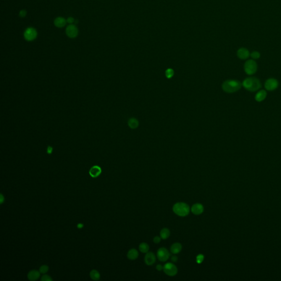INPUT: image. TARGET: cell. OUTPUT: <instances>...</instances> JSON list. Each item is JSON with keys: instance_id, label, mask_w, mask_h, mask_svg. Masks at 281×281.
<instances>
[{"instance_id": "6da1fadb", "label": "cell", "mask_w": 281, "mask_h": 281, "mask_svg": "<svg viewBox=\"0 0 281 281\" xmlns=\"http://www.w3.org/2000/svg\"><path fill=\"white\" fill-rule=\"evenodd\" d=\"M242 86L248 91L255 92L262 88V84L259 79L252 76L244 79L242 83Z\"/></svg>"}, {"instance_id": "7a4b0ae2", "label": "cell", "mask_w": 281, "mask_h": 281, "mask_svg": "<svg viewBox=\"0 0 281 281\" xmlns=\"http://www.w3.org/2000/svg\"><path fill=\"white\" fill-rule=\"evenodd\" d=\"M242 84L238 80H229L225 81L222 85L223 90L227 93H234L242 87Z\"/></svg>"}, {"instance_id": "3957f363", "label": "cell", "mask_w": 281, "mask_h": 281, "mask_svg": "<svg viewBox=\"0 0 281 281\" xmlns=\"http://www.w3.org/2000/svg\"><path fill=\"white\" fill-rule=\"evenodd\" d=\"M173 212L177 215L181 217L187 216L190 212V207L186 203L179 202L176 203L173 207Z\"/></svg>"}, {"instance_id": "277c9868", "label": "cell", "mask_w": 281, "mask_h": 281, "mask_svg": "<svg viewBox=\"0 0 281 281\" xmlns=\"http://www.w3.org/2000/svg\"><path fill=\"white\" fill-rule=\"evenodd\" d=\"M244 69L246 73L248 75H252L255 74L257 70V62L253 59L248 60L244 64Z\"/></svg>"}, {"instance_id": "5b68a950", "label": "cell", "mask_w": 281, "mask_h": 281, "mask_svg": "<svg viewBox=\"0 0 281 281\" xmlns=\"http://www.w3.org/2000/svg\"><path fill=\"white\" fill-rule=\"evenodd\" d=\"M163 270L164 272L169 276H174L178 273V268L173 263L168 262L164 267Z\"/></svg>"}, {"instance_id": "8992f818", "label": "cell", "mask_w": 281, "mask_h": 281, "mask_svg": "<svg viewBox=\"0 0 281 281\" xmlns=\"http://www.w3.org/2000/svg\"><path fill=\"white\" fill-rule=\"evenodd\" d=\"M279 83L277 80L274 78L267 79L265 83V88L269 91H272L278 88Z\"/></svg>"}, {"instance_id": "52a82bcc", "label": "cell", "mask_w": 281, "mask_h": 281, "mask_svg": "<svg viewBox=\"0 0 281 281\" xmlns=\"http://www.w3.org/2000/svg\"><path fill=\"white\" fill-rule=\"evenodd\" d=\"M37 35L36 30L33 28H29L25 31L24 36L25 39L28 41H32L34 40Z\"/></svg>"}, {"instance_id": "ba28073f", "label": "cell", "mask_w": 281, "mask_h": 281, "mask_svg": "<svg viewBox=\"0 0 281 281\" xmlns=\"http://www.w3.org/2000/svg\"><path fill=\"white\" fill-rule=\"evenodd\" d=\"M157 255L159 261L164 262L168 260L170 256V254L166 248H160L158 249Z\"/></svg>"}, {"instance_id": "9c48e42d", "label": "cell", "mask_w": 281, "mask_h": 281, "mask_svg": "<svg viewBox=\"0 0 281 281\" xmlns=\"http://www.w3.org/2000/svg\"><path fill=\"white\" fill-rule=\"evenodd\" d=\"M65 32L70 38H75L78 35V29L75 25L70 24L67 26Z\"/></svg>"}, {"instance_id": "30bf717a", "label": "cell", "mask_w": 281, "mask_h": 281, "mask_svg": "<svg viewBox=\"0 0 281 281\" xmlns=\"http://www.w3.org/2000/svg\"><path fill=\"white\" fill-rule=\"evenodd\" d=\"M237 54L238 57L243 60L248 59L250 56L249 50L246 48L239 49L237 51Z\"/></svg>"}, {"instance_id": "8fae6325", "label": "cell", "mask_w": 281, "mask_h": 281, "mask_svg": "<svg viewBox=\"0 0 281 281\" xmlns=\"http://www.w3.org/2000/svg\"><path fill=\"white\" fill-rule=\"evenodd\" d=\"M155 260H156V257L153 253L152 252L147 253L144 257V262L146 265L149 266L152 265L154 264Z\"/></svg>"}, {"instance_id": "7c38bea8", "label": "cell", "mask_w": 281, "mask_h": 281, "mask_svg": "<svg viewBox=\"0 0 281 281\" xmlns=\"http://www.w3.org/2000/svg\"><path fill=\"white\" fill-rule=\"evenodd\" d=\"M204 211V207L200 203L194 204L191 207V212L196 215H199L202 214Z\"/></svg>"}, {"instance_id": "4fadbf2b", "label": "cell", "mask_w": 281, "mask_h": 281, "mask_svg": "<svg viewBox=\"0 0 281 281\" xmlns=\"http://www.w3.org/2000/svg\"><path fill=\"white\" fill-rule=\"evenodd\" d=\"M101 172H102V170L101 168L99 166L95 165L91 168L89 173L91 177L97 178L101 173Z\"/></svg>"}, {"instance_id": "5bb4252c", "label": "cell", "mask_w": 281, "mask_h": 281, "mask_svg": "<svg viewBox=\"0 0 281 281\" xmlns=\"http://www.w3.org/2000/svg\"><path fill=\"white\" fill-rule=\"evenodd\" d=\"M267 97V92L264 90L259 91L255 96V99L257 102H260L265 100Z\"/></svg>"}, {"instance_id": "9a60e30c", "label": "cell", "mask_w": 281, "mask_h": 281, "mask_svg": "<svg viewBox=\"0 0 281 281\" xmlns=\"http://www.w3.org/2000/svg\"><path fill=\"white\" fill-rule=\"evenodd\" d=\"M40 276V271H37V270H32L28 274V278L30 281H36L39 278Z\"/></svg>"}, {"instance_id": "2e32d148", "label": "cell", "mask_w": 281, "mask_h": 281, "mask_svg": "<svg viewBox=\"0 0 281 281\" xmlns=\"http://www.w3.org/2000/svg\"><path fill=\"white\" fill-rule=\"evenodd\" d=\"M67 20L63 17H57L54 21V24L57 28H63L66 24Z\"/></svg>"}, {"instance_id": "e0dca14e", "label": "cell", "mask_w": 281, "mask_h": 281, "mask_svg": "<svg viewBox=\"0 0 281 281\" xmlns=\"http://www.w3.org/2000/svg\"><path fill=\"white\" fill-rule=\"evenodd\" d=\"M138 252L135 249H132L130 250L128 253L127 257L128 259L131 260H135L138 257Z\"/></svg>"}, {"instance_id": "ac0fdd59", "label": "cell", "mask_w": 281, "mask_h": 281, "mask_svg": "<svg viewBox=\"0 0 281 281\" xmlns=\"http://www.w3.org/2000/svg\"><path fill=\"white\" fill-rule=\"evenodd\" d=\"M181 249H182V245L179 243H175L171 246L170 248V251L173 254H176L181 252Z\"/></svg>"}, {"instance_id": "d6986e66", "label": "cell", "mask_w": 281, "mask_h": 281, "mask_svg": "<svg viewBox=\"0 0 281 281\" xmlns=\"http://www.w3.org/2000/svg\"><path fill=\"white\" fill-rule=\"evenodd\" d=\"M160 235L162 239H167L170 235V231L167 228H164L160 231Z\"/></svg>"}, {"instance_id": "ffe728a7", "label": "cell", "mask_w": 281, "mask_h": 281, "mask_svg": "<svg viewBox=\"0 0 281 281\" xmlns=\"http://www.w3.org/2000/svg\"><path fill=\"white\" fill-rule=\"evenodd\" d=\"M149 249V247L148 244H147L146 243H142L139 246V251L143 253H148Z\"/></svg>"}, {"instance_id": "44dd1931", "label": "cell", "mask_w": 281, "mask_h": 281, "mask_svg": "<svg viewBox=\"0 0 281 281\" xmlns=\"http://www.w3.org/2000/svg\"><path fill=\"white\" fill-rule=\"evenodd\" d=\"M90 276L91 278L94 281H98L100 278L99 273L97 270H93L91 271L90 273Z\"/></svg>"}, {"instance_id": "7402d4cb", "label": "cell", "mask_w": 281, "mask_h": 281, "mask_svg": "<svg viewBox=\"0 0 281 281\" xmlns=\"http://www.w3.org/2000/svg\"><path fill=\"white\" fill-rule=\"evenodd\" d=\"M128 126L130 128H136L138 127V121L137 119L135 118L130 119L128 122Z\"/></svg>"}, {"instance_id": "603a6c76", "label": "cell", "mask_w": 281, "mask_h": 281, "mask_svg": "<svg viewBox=\"0 0 281 281\" xmlns=\"http://www.w3.org/2000/svg\"><path fill=\"white\" fill-rule=\"evenodd\" d=\"M250 56L253 59H257L260 57V53L257 51H254L250 54Z\"/></svg>"}, {"instance_id": "cb8c5ba5", "label": "cell", "mask_w": 281, "mask_h": 281, "mask_svg": "<svg viewBox=\"0 0 281 281\" xmlns=\"http://www.w3.org/2000/svg\"><path fill=\"white\" fill-rule=\"evenodd\" d=\"M173 74H174L173 70L171 69H168V70H167V71L165 72L166 76L168 78H171L173 75Z\"/></svg>"}, {"instance_id": "d4e9b609", "label": "cell", "mask_w": 281, "mask_h": 281, "mask_svg": "<svg viewBox=\"0 0 281 281\" xmlns=\"http://www.w3.org/2000/svg\"><path fill=\"white\" fill-rule=\"evenodd\" d=\"M49 268L47 265H42L40 268L39 271L41 273L44 274V273H47V272L49 271Z\"/></svg>"}, {"instance_id": "484cf974", "label": "cell", "mask_w": 281, "mask_h": 281, "mask_svg": "<svg viewBox=\"0 0 281 281\" xmlns=\"http://www.w3.org/2000/svg\"><path fill=\"white\" fill-rule=\"evenodd\" d=\"M204 259V256L203 254H199L196 257V262L198 264H201Z\"/></svg>"}, {"instance_id": "4316f807", "label": "cell", "mask_w": 281, "mask_h": 281, "mask_svg": "<svg viewBox=\"0 0 281 281\" xmlns=\"http://www.w3.org/2000/svg\"><path fill=\"white\" fill-rule=\"evenodd\" d=\"M41 280L42 281H52V279L51 277L49 276V275H44L43 276L41 277Z\"/></svg>"}, {"instance_id": "83f0119b", "label": "cell", "mask_w": 281, "mask_h": 281, "mask_svg": "<svg viewBox=\"0 0 281 281\" xmlns=\"http://www.w3.org/2000/svg\"><path fill=\"white\" fill-rule=\"evenodd\" d=\"M160 241H161V237L155 236L153 238V242L154 243L158 244V243H159Z\"/></svg>"}, {"instance_id": "f1b7e54d", "label": "cell", "mask_w": 281, "mask_h": 281, "mask_svg": "<svg viewBox=\"0 0 281 281\" xmlns=\"http://www.w3.org/2000/svg\"><path fill=\"white\" fill-rule=\"evenodd\" d=\"M26 15V11L25 10H20L19 12V16L20 17L22 18H23V17H25Z\"/></svg>"}, {"instance_id": "f546056e", "label": "cell", "mask_w": 281, "mask_h": 281, "mask_svg": "<svg viewBox=\"0 0 281 281\" xmlns=\"http://www.w3.org/2000/svg\"><path fill=\"white\" fill-rule=\"evenodd\" d=\"M74 22H75V19L73 17H68V19H67V22L69 24H73Z\"/></svg>"}, {"instance_id": "4dcf8cb0", "label": "cell", "mask_w": 281, "mask_h": 281, "mask_svg": "<svg viewBox=\"0 0 281 281\" xmlns=\"http://www.w3.org/2000/svg\"><path fill=\"white\" fill-rule=\"evenodd\" d=\"M52 151H53V148L51 146H48L47 149V153L50 154L52 153Z\"/></svg>"}, {"instance_id": "1f68e13d", "label": "cell", "mask_w": 281, "mask_h": 281, "mask_svg": "<svg viewBox=\"0 0 281 281\" xmlns=\"http://www.w3.org/2000/svg\"><path fill=\"white\" fill-rule=\"evenodd\" d=\"M178 257H176V255H173L171 257V261L173 262H178Z\"/></svg>"}, {"instance_id": "d6a6232c", "label": "cell", "mask_w": 281, "mask_h": 281, "mask_svg": "<svg viewBox=\"0 0 281 281\" xmlns=\"http://www.w3.org/2000/svg\"><path fill=\"white\" fill-rule=\"evenodd\" d=\"M156 269H157V270H158V271H161L162 269H163V266L159 264V265H158L157 266V267H156Z\"/></svg>"}, {"instance_id": "836d02e7", "label": "cell", "mask_w": 281, "mask_h": 281, "mask_svg": "<svg viewBox=\"0 0 281 281\" xmlns=\"http://www.w3.org/2000/svg\"><path fill=\"white\" fill-rule=\"evenodd\" d=\"M0 199H1V204H2V203L3 202V201L5 200L3 196H2V194H1V195H0Z\"/></svg>"}, {"instance_id": "e575fe53", "label": "cell", "mask_w": 281, "mask_h": 281, "mask_svg": "<svg viewBox=\"0 0 281 281\" xmlns=\"http://www.w3.org/2000/svg\"><path fill=\"white\" fill-rule=\"evenodd\" d=\"M83 225L81 223H79V224H78V227H79V228H81V227H83Z\"/></svg>"}]
</instances>
